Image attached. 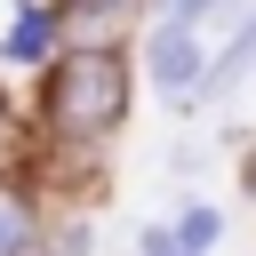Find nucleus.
I'll return each mask as SVG.
<instances>
[{"instance_id": "obj_1", "label": "nucleus", "mask_w": 256, "mask_h": 256, "mask_svg": "<svg viewBox=\"0 0 256 256\" xmlns=\"http://www.w3.org/2000/svg\"><path fill=\"white\" fill-rule=\"evenodd\" d=\"M136 48H88V40H72L48 72H40V88L24 96V112H32V176H40V192L48 200H80L88 184H96V168H104V152L120 144V128H128V112H136Z\"/></svg>"}, {"instance_id": "obj_2", "label": "nucleus", "mask_w": 256, "mask_h": 256, "mask_svg": "<svg viewBox=\"0 0 256 256\" xmlns=\"http://www.w3.org/2000/svg\"><path fill=\"white\" fill-rule=\"evenodd\" d=\"M208 56H216V40L200 32V24H176V16H152L144 32H136V80L168 104V112H192L200 104V80H208Z\"/></svg>"}, {"instance_id": "obj_3", "label": "nucleus", "mask_w": 256, "mask_h": 256, "mask_svg": "<svg viewBox=\"0 0 256 256\" xmlns=\"http://www.w3.org/2000/svg\"><path fill=\"white\" fill-rule=\"evenodd\" d=\"M144 24H152V0H64V32L88 48H136Z\"/></svg>"}, {"instance_id": "obj_4", "label": "nucleus", "mask_w": 256, "mask_h": 256, "mask_svg": "<svg viewBox=\"0 0 256 256\" xmlns=\"http://www.w3.org/2000/svg\"><path fill=\"white\" fill-rule=\"evenodd\" d=\"M40 224H48L40 176H32V168H0V256H32Z\"/></svg>"}, {"instance_id": "obj_5", "label": "nucleus", "mask_w": 256, "mask_h": 256, "mask_svg": "<svg viewBox=\"0 0 256 256\" xmlns=\"http://www.w3.org/2000/svg\"><path fill=\"white\" fill-rule=\"evenodd\" d=\"M256 80V0H248V16L232 24V32H216V56H208V80H200V104H224V96H240Z\"/></svg>"}, {"instance_id": "obj_6", "label": "nucleus", "mask_w": 256, "mask_h": 256, "mask_svg": "<svg viewBox=\"0 0 256 256\" xmlns=\"http://www.w3.org/2000/svg\"><path fill=\"white\" fill-rule=\"evenodd\" d=\"M32 256H96V224H88V208H80V200L48 208V224H40Z\"/></svg>"}, {"instance_id": "obj_7", "label": "nucleus", "mask_w": 256, "mask_h": 256, "mask_svg": "<svg viewBox=\"0 0 256 256\" xmlns=\"http://www.w3.org/2000/svg\"><path fill=\"white\" fill-rule=\"evenodd\" d=\"M168 224H176L184 248H208V256L224 248V208H216L208 192H176V216H168Z\"/></svg>"}, {"instance_id": "obj_8", "label": "nucleus", "mask_w": 256, "mask_h": 256, "mask_svg": "<svg viewBox=\"0 0 256 256\" xmlns=\"http://www.w3.org/2000/svg\"><path fill=\"white\" fill-rule=\"evenodd\" d=\"M0 168H32V112L24 88H8V72H0Z\"/></svg>"}, {"instance_id": "obj_9", "label": "nucleus", "mask_w": 256, "mask_h": 256, "mask_svg": "<svg viewBox=\"0 0 256 256\" xmlns=\"http://www.w3.org/2000/svg\"><path fill=\"white\" fill-rule=\"evenodd\" d=\"M152 16H176V24H200V32H232L248 16V0H152Z\"/></svg>"}, {"instance_id": "obj_10", "label": "nucleus", "mask_w": 256, "mask_h": 256, "mask_svg": "<svg viewBox=\"0 0 256 256\" xmlns=\"http://www.w3.org/2000/svg\"><path fill=\"white\" fill-rule=\"evenodd\" d=\"M184 240H176V224L168 216H152V224H136V256H176Z\"/></svg>"}, {"instance_id": "obj_11", "label": "nucleus", "mask_w": 256, "mask_h": 256, "mask_svg": "<svg viewBox=\"0 0 256 256\" xmlns=\"http://www.w3.org/2000/svg\"><path fill=\"white\" fill-rule=\"evenodd\" d=\"M200 160H208L200 144H176V152H168V168H176V176H200Z\"/></svg>"}, {"instance_id": "obj_12", "label": "nucleus", "mask_w": 256, "mask_h": 256, "mask_svg": "<svg viewBox=\"0 0 256 256\" xmlns=\"http://www.w3.org/2000/svg\"><path fill=\"white\" fill-rule=\"evenodd\" d=\"M176 256H208V248H176Z\"/></svg>"}]
</instances>
